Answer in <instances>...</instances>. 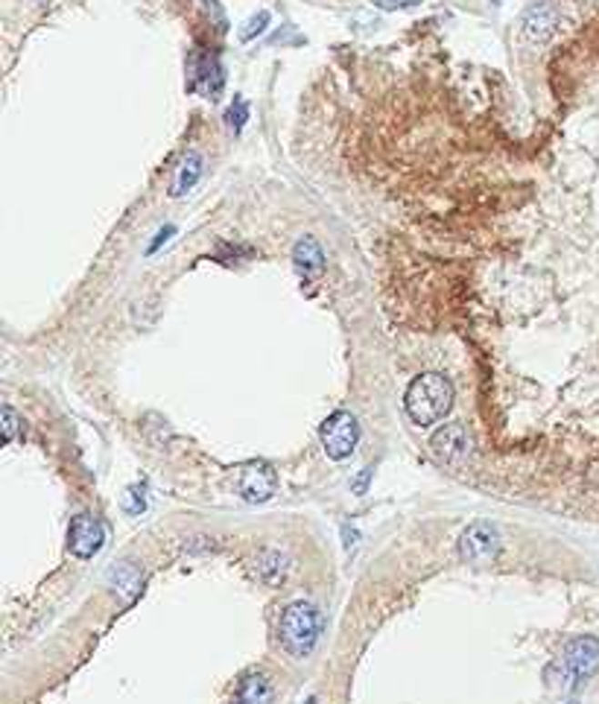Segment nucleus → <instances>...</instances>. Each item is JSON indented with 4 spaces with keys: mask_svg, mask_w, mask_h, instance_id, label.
Segmentation results:
<instances>
[{
    "mask_svg": "<svg viewBox=\"0 0 599 704\" xmlns=\"http://www.w3.org/2000/svg\"><path fill=\"white\" fill-rule=\"evenodd\" d=\"M108 585L123 599V605H132L137 599V594L144 590V576L135 565H129V561H120L117 567L108 570Z\"/></svg>",
    "mask_w": 599,
    "mask_h": 704,
    "instance_id": "9b49d317",
    "label": "nucleus"
},
{
    "mask_svg": "<svg viewBox=\"0 0 599 704\" xmlns=\"http://www.w3.org/2000/svg\"><path fill=\"white\" fill-rule=\"evenodd\" d=\"M106 544V526L94 515H76L67 529V546L76 558H94Z\"/></svg>",
    "mask_w": 599,
    "mask_h": 704,
    "instance_id": "6e6552de",
    "label": "nucleus"
},
{
    "mask_svg": "<svg viewBox=\"0 0 599 704\" xmlns=\"http://www.w3.org/2000/svg\"><path fill=\"white\" fill-rule=\"evenodd\" d=\"M319 439H322V447H325V454L330 459H337V462L348 459L354 454L357 442H360L357 418L351 413H345V410L328 415L322 421V427H319Z\"/></svg>",
    "mask_w": 599,
    "mask_h": 704,
    "instance_id": "20e7f679",
    "label": "nucleus"
},
{
    "mask_svg": "<svg viewBox=\"0 0 599 704\" xmlns=\"http://www.w3.org/2000/svg\"><path fill=\"white\" fill-rule=\"evenodd\" d=\"M123 509H127L129 515H141L147 509L144 488H127V495H123Z\"/></svg>",
    "mask_w": 599,
    "mask_h": 704,
    "instance_id": "f3484780",
    "label": "nucleus"
},
{
    "mask_svg": "<svg viewBox=\"0 0 599 704\" xmlns=\"http://www.w3.org/2000/svg\"><path fill=\"white\" fill-rule=\"evenodd\" d=\"M555 26H559V12L547 0L529 6V12L523 15V33L529 41H547L555 33Z\"/></svg>",
    "mask_w": 599,
    "mask_h": 704,
    "instance_id": "9d476101",
    "label": "nucleus"
},
{
    "mask_svg": "<svg viewBox=\"0 0 599 704\" xmlns=\"http://www.w3.org/2000/svg\"><path fill=\"white\" fill-rule=\"evenodd\" d=\"M430 450H433L436 462L442 464H462L473 454V442L462 424H444L442 430L433 433Z\"/></svg>",
    "mask_w": 599,
    "mask_h": 704,
    "instance_id": "0eeeda50",
    "label": "nucleus"
},
{
    "mask_svg": "<svg viewBox=\"0 0 599 704\" xmlns=\"http://www.w3.org/2000/svg\"><path fill=\"white\" fill-rule=\"evenodd\" d=\"M562 667L570 681H588L599 672V640L591 635L574 638L564 646Z\"/></svg>",
    "mask_w": 599,
    "mask_h": 704,
    "instance_id": "423d86ee",
    "label": "nucleus"
},
{
    "mask_svg": "<svg viewBox=\"0 0 599 704\" xmlns=\"http://www.w3.org/2000/svg\"><path fill=\"white\" fill-rule=\"evenodd\" d=\"M267 24H269V12H260V15H255L252 21L246 24V30L240 33V38H243V41H249V38H252L255 33H260V30H263V26H267Z\"/></svg>",
    "mask_w": 599,
    "mask_h": 704,
    "instance_id": "a211bd4d",
    "label": "nucleus"
},
{
    "mask_svg": "<svg viewBox=\"0 0 599 704\" xmlns=\"http://www.w3.org/2000/svg\"><path fill=\"white\" fill-rule=\"evenodd\" d=\"M188 86L202 97H217L222 91V67L214 56H193Z\"/></svg>",
    "mask_w": 599,
    "mask_h": 704,
    "instance_id": "1a4fd4ad",
    "label": "nucleus"
},
{
    "mask_svg": "<svg viewBox=\"0 0 599 704\" xmlns=\"http://www.w3.org/2000/svg\"><path fill=\"white\" fill-rule=\"evenodd\" d=\"M199 176H202V155L188 152L185 158H182V167H178L176 179H173V190H170V196H185V193H188V190L199 181Z\"/></svg>",
    "mask_w": 599,
    "mask_h": 704,
    "instance_id": "4468645a",
    "label": "nucleus"
},
{
    "mask_svg": "<svg viewBox=\"0 0 599 704\" xmlns=\"http://www.w3.org/2000/svg\"><path fill=\"white\" fill-rule=\"evenodd\" d=\"M319 635H322V614L310 602H289L281 619H278V638L292 658H308Z\"/></svg>",
    "mask_w": 599,
    "mask_h": 704,
    "instance_id": "f03ea898",
    "label": "nucleus"
},
{
    "mask_svg": "<svg viewBox=\"0 0 599 704\" xmlns=\"http://www.w3.org/2000/svg\"><path fill=\"white\" fill-rule=\"evenodd\" d=\"M21 427H24L21 415L12 410V406H4V410H0V430H4V442H6V444L15 442V435H18Z\"/></svg>",
    "mask_w": 599,
    "mask_h": 704,
    "instance_id": "2eb2a0df",
    "label": "nucleus"
},
{
    "mask_svg": "<svg viewBox=\"0 0 599 704\" xmlns=\"http://www.w3.org/2000/svg\"><path fill=\"white\" fill-rule=\"evenodd\" d=\"M500 550H503V538L494 524H471L462 535H459V558L471 567H485L497 561Z\"/></svg>",
    "mask_w": 599,
    "mask_h": 704,
    "instance_id": "7ed1b4c3",
    "label": "nucleus"
},
{
    "mask_svg": "<svg viewBox=\"0 0 599 704\" xmlns=\"http://www.w3.org/2000/svg\"><path fill=\"white\" fill-rule=\"evenodd\" d=\"M237 495H240L246 503H267L275 491H278V474L269 462H246L237 471Z\"/></svg>",
    "mask_w": 599,
    "mask_h": 704,
    "instance_id": "39448f33",
    "label": "nucleus"
},
{
    "mask_svg": "<svg viewBox=\"0 0 599 704\" xmlns=\"http://www.w3.org/2000/svg\"><path fill=\"white\" fill-rule=\"evenodd\" d=\"M453 406V383L439 372L418 374L407 395H403V410H407L410 421L418 427H433L451 413Z\"/></svg>",
    "mask_w": 599,
    "mask_h": 704,
    "instance_id": "f257e3e1",
    "label": "nucleus"
},
{
    "mask_svg": "<svg viewBox=\"0 0 599 704\" xmlns=\"http://www.w3.org/2000/svg\"><path fill=\"white\" fill-rule=\"evenodd\" d=\"M234 704H272V684L263 672H249L243 675L240 687H237Z\"/></svg>",
    "mask_w": 599,
    "mask_h": 704,
    "instance_id": "ddd939ff",
    "label": "nucleus"
},
{
    "mask_svg": "<svg viewBox=\"0 0 599 704\" xmlns=\"http://www.w3.org/2000/svg\"><path fill=\"white\" fill-rule=\"evenodd\" d=\"M170 234H173V229H164V231H158V240L149 246V251H156V249H158V246H161V243H164V240H167V237H170Z\"/></svg>",
    "mask_w": 599,
    "mask_h": 704,
    "instance_id": "aec40b11",
    "label": "nucleus"
},
{
    "mask_svg": "<svg viewBox=\"0 0 599 704\" xmlns=\"http://www.w3.org/2000/svg\"><path fill=\"white\" fill-rule=\"evenodd\" d=\"M292 263H296V270L304 278L319 275L325 270V251L313 240V237H301V240L296 243V249H292Z\"/></svg>",
    "mask_w": 599,
    "mask_h": 704,
    "instance_id": "f8f14e48",
    "label": "nucleus"
},
{
    "mask_svg": "<svg viewBox=\"0 0 599 704\" xmlns=\"http://www.w3.org/2000/svg\"><path fill=\"white\" fill-rule=\"evenodd\" d=\"M421 4V0H381L383 9H407V6H415Z\"/></svg>",
    "mask_w": 599,
    "mask_h": 704,
    "instance_id": "6ab92c4d",
    "label": "nucleus"
},
{
    "mask_svg": "<svg viewBox=\"0 0 599 704\" xmlns=\"http://www.w3.org/2000/svg\"><path fill=\"white\" fill-rule=\"evenodd\" d=\"M246 120H249V106H246V100H237V103L226 111V123H228V129L240 132L243 126H246Z\"/></svg>",
    "mask_w": 599,
    "mask_h": 704,
    "instance_id": "dca6fc26",
    "label": "nucleus"
}]
</instances>
